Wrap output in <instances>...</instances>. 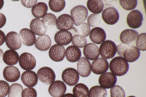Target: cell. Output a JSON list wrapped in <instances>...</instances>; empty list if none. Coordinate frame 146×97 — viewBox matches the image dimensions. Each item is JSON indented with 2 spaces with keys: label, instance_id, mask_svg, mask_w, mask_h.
I'll return each instance as SVG.
<instances>
[{
  "label": "cell",
  "instance_id": "1",
  "mask_svg": "<svg viewBox=\"0 0 146 97\" xmlns=\"http://www.w3.org/2000/svg\"><path fill=\"white\" fill-rule=\"evenodd\" d=\"M110 71L115 76H121L128 71L129 65L127 62L120 56L114 57L110 61L109 65Z\"/></svg>",
  "mask_w": 146,
  "mask_h": 97
},
{
  "label": "cell",
  "instance_id": "2",
  "mask_svg": "<svg viewBox=\"0 0 146 97\" xmlns=\"http://www.w3.org/2000/svg\"><path fill=\"white\" fill-rule=\"evenodd\" d=\"M100 56L105 59L112 58L117 52V46L115 43L110 40H106L102 42L99 47Z\"/></svg>",
  "mask_w": 146,
  "mask_h": 97
},
{
  "label": "cell",
  "instance_id": "3",
  "mask_svg": "<svg viewBox=\"0 0 146 97\" xmlns=\"http://www.w3.org/2000/svg\"><path fill=\"white\" fill-rule=\"evenodd\" d=\"M70 14L75 25L78 26L86 20L88 11L85 7L79 5L74 7L71 10Z\"/></svg>",
  "mask_w": 146,
  "mask_h": 97
},
{
  "label": "cell",
  "instance_id": "4",
  "mask_svg": "<svg viewBox=\"0 0 146 97\" xmlns=\"http://www.w3.org/2000/svg\"><path fill=\"white\" fill-rule=\"evenodd\" d=\"M39 80L44 84L49 85L54 81L56 75L54 71L50 68L44 67L40 69L37 72Z\"/></svg>",
  "mask_w": 146,
  "mask_h": 97
},
{
  "label": "cell",
  "instance_id": "5",
  "mask_svg": "<svg viewBox=\"0 0 146 97\" xmlns=\"http://www.w3.org/2000/svg\"><path fill=\"white\" fill-rule=\"evenodd\" d=\"M63 81L70 86H73L78 82L79 75L77 71L73 68H68L64 69L62 74Z\"/></svg>",
  "mask_w": 146,
  "mask_h": 97
},
{
  "label": "cell",
  "instance_id": "6",
  "mask_svg": "<svg viewBox=\"0 0 146 97\" xmlns=\"http://www.w3.org/2000/svg\"><path fill=\"white\" fill-rule=\"evenodd\" d=\"M19 61L20 67L26 71L33 69L36 65V61L34 57L27 52L22 53L19 57Z\"/></svg>",
  "mask_w": 146,
  "mask_h": 97
},
{
  "label": "cell",
  "instance_id": "7",
  "mask_svg": "<svg viewBox=\"0 0 146 97\" xmlns=\"http://www.w3.org/2000/svg\"><path fill=\"white\" fill-rule=\"evenodd\" d=\"M143 20V16L141 13L138 10H134L128 14L126 21L130 27L136 29L141 26Z\"/></svg>",
  "mask_w": 146,
  "mask_h": 97
},
{
  "label": "cell",
  "instance_id": "8",
  "mask_svg": "<svg viewBox=\"0 0 146 97\" xmlns=\"http://www.w3.org/2000/svg\"><path fill=\"white\" fill-rule=\"evenodd\" d=\"M102 17L106 23L109 25H113L118 21L119 18V14L114 7L107 8L103 11Z\"/></svg>",
  "mask_w": 146,
  "mask_h": 97
},
{
  "label": "cell",
  "instance_id": "9",
  "mask_svg": "<svg viewBox=\"0 0 146 97\" xmlns=\"http://www.w3.org/2000/svg\"><path fill=\"white\" fill-rule=\"evenodd\" d=\"M66 86L62 81L57 80L54 81L50 85L48 91L53 97H61L65 93Z\"/></svg>",
  "mask_w": 146,
  "mask_h": 97
},
{
  "label": "cell",
  "instance_id": "10",
  "mask_svg": "<svg viewBox=\"0 0 146 97\" xmlns=\"http://www.w3.org/2000/svg\"><path fill=\"white\" fill-rule=\"evenodd\" d=\"M5 42L7 47L11 49L17 50L21 46V42L19 36L15 32L8 33L5 36Z\"/></svg>",
  "mask_w": 146,
  "mask_h": 97
},
{
  "label": "cell",
  "instance_id": "11",
  "mask_svg": "<svg viewBox=\"0 0 146 97\" xmlns=\"http://www.w3.org/2000/svg\"><path fill=\"white\" fill-rule=\"evenodd\" d=\"M116 76L110 72H106L100 76L98 81L99 84L102 87L106 89L111 88L116 83Z\"/></svg>",
  "mask_w": 146,
  "mask_h": 97
},
{
  "label": "cell",
  "instance_id": "12",
  "mask_svg": "<svg viewBox=\"0 0 146 97\" xmlns=\"http://www.w3.org/2000/svg\"><path fill=\"white\" fill-rule=\"evenodd\" d=\"M74 24V21L71 16L64 14L58 17L56 26L60 31H67L72 28Z\"/></svg>",
  "mask_w": 146,
  "mask_h": 97
},
{
  "label": "cell",
  "instance_id": "13",
  "mask_svg": "<svg viewBox=\"0 0 146 97\" xmlns=\"http://www.w3.org/2000/svg\"><path fill=\"white\" fill-rule=\"evenodd\" d=\"M50 58L53 61L58 62L63 60L65 55V49L62 45L55 44L52 46L48 52Z\"/></svg>",
  "mask_w": 146,
  "mask_h": 97
},
{
  "label": "cell",
  "instance_id": "14",
  "mask_svg": "<svg viewBox=\"0 0 146 97\" xmlns=\"http://www.w3.org/2000/svg\"><path fill=\"white\" fill-rule=\"evenodd\" d=\"M139 35L138 32L131 29H125L121 33L120 39L123 43L129 46L134 44Z\"/></svg>",
  "mask_w": 146,
  "mask_h": 97
},
{
  "label": "cell",
  "instance_id": "15",
  "mask_svg": "<svg viewBox=\"0 0 146 97\" xmlns=\"http://www.w3.org/2000/svg\"><path fill=\"white\" fill-rule=\"evenodd\" d=\"M109 67V63L106 60L102 58H99L92 62L91 70L94 73L100 75L106 72L108 70Z\"/></svg>",
  "mask_w": 146,
  "mask_h": 97
},
{
  "label": "cell",
  "instance_id": "16",
  "mask_svg": "<svg viewBox=\"0 0 146 97\" xmlns=\"http://www.w3.org/2000/svg\"><path fill=\"white\" fill-rule=\"evenodd\" d=\"M77 70L81 77H86L88 76L91 71V65L90 61L85 57H80L78 61Z\"/></svg>",
  "mask_w": 146,
  "mask_h": 97
},
{
  "label": "cell",
  "instance_id": "17",
  "mask_svg": "<svg viewBox=\"0 0 146 97\" xmlns=\"http://www.w3.org/2000/svg\"><path fill=\"white\" fill-rule=\"evenodd\" d=\"M3 75L4 78L7 81L14 82L19 79L20 73L17 67L13 66H8L4 69Z\"/></svg>",
  "mask_w": 146,
  "mask_h": 97
},
{
  "label": "cell",
  "instance_id": "18",
  "mask_svg": "<svg viewBox=\"0 0 146 97\" xmlns=\"http://www.w3.org/2000/svg\"><path fill=\"white\" fill-rule=\"evenodd\" d=\"M21 80L25 85L28 87H32L37 84L38 77L37 74L34 71H26L22 74Z\"/></svg>",
  "mask_w": 146,
  "mask_h": 97
},
{
  "label": "cell",
  "instance_id": "19",
  "mask_svg": "<svg viewBox=\"0 0 146 97\" xmlns=\"http://www.w3.org/2000/svg\"><path fill=\"white\" fill-rule=\"evenodd\" d=\"M19 35L21 41L24 45L30 46L35 44L36 36L31 30L27 28L22 29L20 31Z\"/></svg>",
  "mask_w": 146,
  "mask_h": 97
},
{
  "label": "cell",
  "instance_id": "20",
  "mask_svg": "<svg viewBox=\"0 0 146 97\" xmlns=\"http://www.w3.org/2000/svg\"><path fill=\"white\" fill-rule=\"evenodd\" d=\"M83 53L86 58L92 61L97 59L100 55L98 47L93 43L87 44L84 47Z\"/></svg>",
  "mask_w": 146,
  "mask_h": 97
},
{
  "label": "cell",
  "instance_id": "21",
  "mask_svg": "<svg viewBox=\"0 0 146 97\" xmlns=\"http://www.w3.org/2000/svg\"><path fill=\"white\" fill-rule=\"evenodd\" d=\"M106 34L104 30L102 28L96 27L90 31L89 37L94 43L99 44L104 42L106 38Z\"/></svg>",
  "mask_w": 146,
  "mask_h": 97
},
{
  "label": "cell",
  "instance_id": "22",
  "mask_svg": "<svg viewBox=\"0 0 146 97\" xmlns=\"http://www.w3.org/2000/svg\"><path fill=\"white\" fill-rule=\"evenodd\" d=\"M30 27L31 30L35 35L42 36L44 34L47 30V27L43 21L38 18H35L31 21Z\"/></svg>",
  "mask_w": 146,
  "mask_h": 97
},
{
  "label": "cell",
  "instance_id": "23",
  "mask_svg": "<svg viewBox=\"0 0 146 97\" xmlns=\"http://www.w3.org/2000/svg\"><path fill=\"white\" fill-rule=\"evenodd\" d=\"M72 38V34L68 31H59L57 32L54 36L55 42L62 46H66L70 44Z\"/></svg>",
  "mask_w": 146,
  "mask_h": 97
},
{
  "label": "cell",
  "instance_id": "24",
  "mask_svg": "<svg viewBox=\"0 0 146 97\" xmlns=\"http://www.w3.org/2000/svg\"><path fill=\"white\" fill-rule=\"evenodd\" d=\"M51 44V39L50 37L46 34H44L38 37L35 43V46L36 48L42 51L48 50Z\"/></svg>",
  "mask_w": 146,
  "mask_h": 97
},
{
  "label": "cell",
  "instance_id": "25",
  "mask_svg": "<svg viewBox=\"0 0 146 97\" xmlns=\"http://www.w3.org/2000/svg\"><path fill=\"white\" fill-rule=\"evenodd\" d=\"M65 56L67 60L70 62L78 61L80 58L81 52L78 48L71 45L68 46L65 50Z\"/></svg>",
  "mask_w": 146,
  "mask_h": 97
},
{
  "label": "cell",
  "instance_id": "26",
  "mask_svg": "<svg viewBox=\"0 0 146 97\" xmlns=\"http://www.w3.org/2000/svg\"><path fill=\"white\" fill-rule=\"evenodd\" d=\"M140 54L139 50L135 46H129L125 51L123 57L127 62L131 63L137 60Z\"/></svg>",
  "mask_w": 146,
  "mask_h": 97
},
{
  "label": "cell",
  "instance_id": "27",
  "mask_svg": "<svg viewBox=\"0 0 146 97\" xmlns=\"http://www.w3.org/2000/svg\"><path fill=\"white\" fill-rule=\"evenodd\" d=\"M19 56L14 50H6L3 54V60L5 63L9 65H13L17 63L19 60Z\"/></svg>",
  "mask_w": 146,
  "mask_h": 97
},
{
  "label": "cell",
  "instance_id": "28",
  "mask_svg": "<svg viewBox=\"0 0 146 97\" xmlns=\"http://www.w3.org/2000/svg\"><path fill=\"white\" fill-rule=\"evenodd\" d=\"M48 10L47 5L44 3L40 2L32 8L31 12L34 16L39 18L43 17L47 13Z\"/></svg>",
  "mask_w": 146,
  "mask_h": 97
},
{
  "label": "cell",
  "instance_id": "29",
  "mask_svg": "<svg viewBox=\"0 0 146 97\" xmlns=\"http://www.w3.org/2000/svg\"><path fill=\"white\" fill-rule=\"evenodd\" d=\"M87 6L91 12L98 14L103 11L104 3L100 0H89L87 2Z\"/></svg>",
  "mask_w": 146,
  "mask_h": 97
},
{
  "label": "cell",
  "instance_id": "30",
  "mask_svg": "<svg viewBox=\"0 0 146 97\" xmlns=\"http://www.w3.org/2000/svg\"><path fill=\"white\" fill-rule=\"evenodd\" d=\"M89 91L88 87L82 83L76 84L72 90L73 95L75 97H87Z\"/></svg>",
  "mask_w": 146,
  "mask_h": 97
},
{
  "label": "cell",
  "instance_id": "31",
  "mask_svg": "<svg viewBox=\"0 0 146 97\" xmlns=\"http://www.w3.org/2000/svg\"><path fill=\"white\" fill-rule=\"evenodd\" d=\"M107 93L105 88L101 86H95L90 88L88 97H106Z\"/></svg>",
  "mask_w": 146,
  "mask_h": 97
},
{
  "label": "cell",
  "instance_id": "32",
  "mask_svg": "<svg viewBox=\"0 0 146 97\" xmlns=\"http://www.w3.org/2000/svg\"><path fill=\"white\" fill-rule=\"evenodd\" d=\"M66 2L64 0H49L48 5L50 9L55 12H59L64 8Z\"/></svg>",
  "mask_w": 146,
  "mask_h": 97
},
{
  "label": "cell",
  "instance_id": "33",
  "mask_svg": "<svg viewBox=\"0 0 146 97\" xmlns=\"http://www.w3.org/2000/svg\"><path fill=\"white\" fill-rule=\"evenodd\" d=\"M57 20L56 16L50 13H46L42 18L45 26L50 28H52L56 24Z\"/></svg>",
  "mask_w": 146,
  "mask_h": 97
},
{
  "label": "cell",
  "instance_id": "34",
  "mask_svg": "<svg viewBox=\"0 0 146 97\" xmlns=\"http://www.w3.org/2000/svg\"><path fill=\"white\" fill-rule=\"evenodd\" d=\"M23 90L22 86L19 84H13L10 87L8 97H20Z\"/></svg>",
  "mask_w": 146,
  "mask_h": 97
},
{
  "label": "cell",
  "instance_id": "35",
  "mask_svg": "<svg viewBox=\"0 0 146 97\" xmlns=\"http://www.w3.org/2000/svg\"><path fill=\"white\" fill-rule=\"evenodd\" d=\"M71 42L73 46L78 48L84 47L87 43L86 38L85 37L78 34L74 35L72 37Z\"/></svg>",
  "mask_w": 146,
  "mask_h": 97
},
{
  "label": "cell",
  "instance_id": "36",
  "mask_svg": "<svg viewBox=\"0 0 146 97\" xmlns=\"http://www.w3.org/2000/svg\"><path fill=\"white\" fill-rule=\"evenodd\" d=\"M146 38L145 33H141L138 35L135 42L136 47L139 50L146 51Z\"/></svg>",
  "mask_w": 146,
  "mask_h": 97
},
{
  "label": "cell",
  "instance_id": "37",
  "mask_svg": "<svg viewBox=\"0 0 146 97\" xmlns=\"http://www.w3.org/2000/svg\"><path fill=\"white\" fill-rule=\"evenodd\" d=\"M77 33L78 35L84 37L88 36L90 34V27L86 23L83 22L77 26Z\"/></svg>",
  "mask_w": 146,
  "mask_h": 97
},
{
  "label": "cell",
  "instance_id": "38",
  "mask_svg": "<svg viewBox=\"0 0 146 97\" xmlns=\"http://www.w3.org/2000/svg\"><path fill=\"white\" fill-rule=\"evenodd\" d=\"M110 92L111 97H125L124 90L118 85H115L111 88Z\"/></svg>",
  "mask_w": 146,
  "mask_h": 97
},
{
  "label": "cell",
  "instance_id": "39",
  "mask_svg": "<svg viewBox=\"0 0 146 97\" xmlns=\"http://www.w3.org/2000/svg\"><path fill=\"white\" fill-rule=\"evenodd\" d=\"M121 7L125 10L130 11L134 9L137 6V1L122 0L119 1Z\"/></svg>",
  "mask_w": 146,
  "mask_h": 97
},
{
  "label": "cell",
  "instance_id": "40",
  "mask_svg": "<svg viewBox=\"0 0 146 97\" xmlns=\"http://www.w3.org/2000/svg\"><path fill=\"white\" fill-rule=\"evenodd\" d=\"M101 22L100 16L97 14H93L90 15L88 17L87 22L90 26L93 27L99 25Z\"/></svg>",
  "mask_w": 146,
  "mask_h": 97
},
{
  "label": "cell",
  "instance_id": "41",
  "mask_svg": "<svg viewBox=\"0 0 146 97\" xmlns=\"http://www.w3.org/2000/svg\"><path fill=\"white\" fill-rule=\"evenodd\" d=\"M10 86L7 82L0 80V97H5L8 94Z\"/></svg>",
  "mask_w": 146,
  "mask_h": 97
},
{
  "label": "cell",
  "instance_id": "42",
  "mask_svg": "<svg viewBox=\"0 0 146 97\" xmlns=\"http://www.w3.org/2000/svg\"><path fill=\"white\" fill-rule=\"evenodd\" d=\"M37 93L35 89L32 87L24 89L22 93L21 97H37Z\"/></svg>",
  "mask_w": 146,
  "mask_h": 97
},
{
  "label": "cell",
  "instance_id": "43",
  "mask_svg": "<svg viewBox=\"0 0 146 97\" xmlns=\"http://www.w3.org/2000/svg\"><path fill=\"white\" fill-rule=\"evenodd\" d=\"M129 46L123 43L118 45L117 47V52L118 54L120 57H123V53Z\"/></svg>",
  "mask_w": 146,
  "mask_h": 97
},
{
  "label": "cell",
  "instance_id": "44",
  "mask_svg": "<svg viewBox=\"0 0 146 97\" xmlns=\"http://www.w3.org/2000/svg\"><path fill=\"white\" fill-rule=\"evenodd\" d=\"M37 0H21L22 5L27 8H32L37 3Z\"/></svg>",
  "mask_w": 146,
  "mask_h": 97
},
{
  "label": "cell",
  "instance_id": "45",
  "mask_svg": "<svg viewBox=\"0 0 146 97\" xmlns=\"http://www.w3.org/2000/svg\"><path fill=\"white\" fill-rule=\"evenodd\" d=\"M6 18L5 15L0 13V28L3 27L5 24Z\"/></svg>",
  "mask_w": 146,
  "mask_h": 97
},
{
  "label": "cell",
  "instance_id": "46",
  "mask_svg": "<svg viewBox=\"0 0 146 97\" xmlns=\"http://www.w3.org/2000/svg\"><path fill=\"white\" fill-rule=\"evenodd\" d=\"M5 36L4 33L0 30V46L3 44L5 41Z\"/></svg>",
  "mask_w": 146,
  "mask_h": 97
},
{
  "label": "cell",
  "instance_id": "47",
  "mask_svg": "<svg viewBox=\"0 0 146 97\" xmlns=\"http://www.w3.org/2000/svg\"><path fill=\"white\" fill-rule=\"evenodd\" d=\"M61 97H75L74 95L71 93H66L64 94Z\"/></svg>",
  "mask_w": 146,
  "mask_h": 97
},
{
  "label": "cell",
  "instance_id": "48",
  "mask_svg": "<svg viewBox=\"0 0 146 97\" xmlns=\"http://www.w3.org/2000/svg\"><path fill=\"white\" fill-rule=\"evenodd\" d=\"M3 52L2 49L0 48V63L2 61L3 59Z\"/></svg>",
  "mask_w": 146,
  "mask_h": 97
},
{
  "label": "cell",
  "instance_id": "49",
  "mask_svg": "<svg viewBox=\"0 0 146 97\" xmlns=\"http://www.w3.org/2000/svg\"><path fill=\"white\" fill-rule=\"evenodd\" d=\"M4 3L3 0H0V10L2 8L3 6Z\"/></svg>",
  "mask_w": 146,
  "mask_h": 97
},
{
  "label": "cell",
  "instance_id": "50",
  "mask_svg": "<svg viewBox=\"0 0 146 97\" xmlns=\"http://www.w3.org/2000/svg\"><path fill=\"white\" fill-rule=\"evenodd\" d=\"M127 97H136L134 96H128Z\"/></svg>",
  "mask_w": 146,
  "mask_h": 97
}]
</instances>
